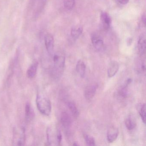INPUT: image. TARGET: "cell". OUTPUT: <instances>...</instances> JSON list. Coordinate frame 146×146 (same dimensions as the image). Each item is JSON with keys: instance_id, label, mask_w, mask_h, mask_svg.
<instances>
[{"instance_id": "5bb4252c", "label": "cell", "mask_w": 146, "mask_h": 146, "mask_svg": "<svg viewBox=\"0 0 146 146\" xmlns=\"http://www.w3.org/2000/svg\"><path fill=\"white\" fill-rule=\"evenodd\" d=\"M38 65L37 62H35L32 63L28 68L27 71V75L29 78L31 79L35 77L37 72Z\"/></svg>"}, {"instance_id": "6da1fadb", "label": "cell", "mask_w": 146, "mask_h": 146, "mask_svg": "<svg viewBox=\"0 0 146 146\" xmlns=\"http://www.w3.org/2000/svg\"><path fill=\"white\" fill-rule=\"evenodd\" d=\"M65 64V57L63 54L57 53L53 57L52 75L54 78L58 79L63 74Z\"/></svg>"}, {"instance_id": "52a82bcc", "label": "cell", "mask_w": 146, "mask_h": 146, "mask_svg": "<svg viewBox=\"0 0 146 146\" xmlns=\"http://www.w3.org/2000/svg\"><path fill=\"white\" fill-rule=\"evenodd\" d=\"M91 41L94 47L98 50L102 51L104 48V41L102 38L97 35H93L91 37Z\"/></svg>"}, {"instance_id": "ffe728a7", "label": "cell", "mask_w": 146, "mask_h": 146, "mask_svg": "<svg viewBox=\"0 0 146 146\" xmlns=\"http://www.w3.org/2000/svg\"><path fill=\"white\" fill-rule=\"evenodd\" d=\"M146 104L144 103L142 105L140 108V111H139V113H140V116H141V118L144 124L146 123Z\"/></svg>"}, {"instance_id": "44dd1931", "label": "cell", "mask_w": 146, "mask_h": 146, "mask_svg": "<svg viewBox=\"0 0 146 146\" xmlns=\"http://www.w3.org/2000/svg\"><path fill=\"white\" fill-rule=\"evenodd\" d=\"M75 2L76 0H64V6L66 10L70 11L73 9Z\"/></svg>"}, {"instance_id": "8992f818", "label": "cell", "mask_w": 146, "mask_h": 146, "mask_svg": "<svg viewBox=\"0 0 146 146\" xmlns=\"http://www.w3.org/2000/svg\"><path fill=\"white\" fill-rule=\"evenodd\" d=\"M98 86L97 84H92L88 85L84 90V94L87 100H91L95 95Z\"/></svg>"}, {"instance_id": "8fae6325", "label": "cell", "mask_w": 146, "mask_h": 146, "mask_svg": "<svg viewBox=\"0 0 146 146\" xmlns=\"http://www.w3.org/2000/svg\"><path fill=\"white\" fill-rule=\"evenodd\" d=\"M119 134V130L116 127H111L108 130L107 140L109 143H113L116 141Z\"/></svg>"}, {"instance_id": "ba28073f", "label": "cell", "mask_w": 146, "mask_h": 146, "mask_svg": "<svg viewBox=\"0 0 146 146\" xmlns=\"http://www.w3.org/2000/svg\"><path fill=\"white\" fill-rule=\"evenodd\" d=\"M60 121L63 127L66 129H69L72 123L71 117L66 112H63L61 114Z\"/></svg>"}, {"instance_id": "d6986e66", "label": "cell", "mask_w": 146, "mask_h": 146, "mask_svg": "<svg viewBox=\"0 0 146 146\" xmlns=\"http://www.w3.org/2000/svg\"><path fill=\"white\" fill-rule=\"evenodd\" d=\"M84 137L87 145L90 146L96 145L95 141L93 137L88 134H84Z\"/></svg>"}, {"instance_id": "2e32d148", "label": "cell", "mask_w": 146, "mask_h": 146, "mask_svg": "<svg viewBox=\"0 0 146 146\" xmlns=\"http://www.w3.org/2000/svg\"><path fill=\"white\" fill-rule=\"evenodd\" d=\"M67 106L72 114L75 118H77L79 115V112L76 104L73 102H69L67 103Z\"/></svg>"}, {"instance_id": "3957f363", "label": "cell", "mask_w": 146, "mask_h": 146, "mask_svg": "<svg viewBox=\"0 0 146 146\" xmlns=\"http://www.w3.org/2000/svg\"><path fill=\"white\" fill-rule=\"evenodd\" d=\"M26 140L25 129L23 126L14 128L13 135L12 143L14 146H24Z\"/></svg>"}, {"instance_id": "7a4b0ae2", "label": "cell", "mask_w": 146, "mask_h": 146, "mask_svg": "<svg viewBox=\"0 0 146 146\" xmlns=\"http://www.w3.org/2000/svg\"><path fill=\"white\" fill-rule=\"evenodd\" d=\"M36 101L39 111L45 116H49L52 111V104L49 99L39 93L36 96Z\"/></svg>"}, {"instance_id": "7c38bea8", "label": "cell", "mask_w": 146, "mask_h": 146, "mask_svg": "<svg viewBox=\"0 0 146 146\" xmlns=\"http://www.w3.org/2000/svg\"><path fill=\"white\" fill-rule=\"evenodd\" d=\"M146 38L144 36L139 37L137 42V47L140 55L143 56L146 53Z\"/></svg>"}, {"instance_id": "7402d4cb", "label": "cell", "mask_w": 146, "mask_h": 146, "mask_svg": "<svg viewBox=\"0 0 146 146\" xmlns=\"http://www.w3.org/2000/svg\"><path fill=\"white\" fill-rule=\"evenodd\" d=\"M118 2L121 5H125L128 4L129 0H117Z\"/></svg>"}, {"instance_id": "ac0fdd59", "label": "cell", "mask_w": 146, "mask_h": 146, "mask_svg": "<svg viewBox=\"0 0 146 146\" xmlns=\"http://www.w3.org/2000/svg\"><path fill=\"white\" fill-rule=\"evenodd\" d=\"M25 117L28 120L31 119L34 116V111L29 102H27L25 106Z\"/></svg>"}, {"instance_id": "277c9868", "label": "cell", "mask_w": 146, "mask_h": 146, "mask_svg": "<svg viewBox=\"0 0 146 146\" xmlns=\"http://www.w3.org/2000/svg\"><path fill=\"white\" fill-rule=\"evenodd\" d=\"M58 130H54L51 127L47 129V143L49 145H58Z\"/></svg>"}, {"instance_id": "30bf717a", "label": "cell", "mask_w": 146, "mask_h": 146, "mask_svg": "<svg viewBox=\"0 0 146 146\" xmlns=\"http://www.w3.org/2000/svg\"><path fill=\"white\" fill-rule=\"evenodd\" d=\"M100 19L104 29H109L111 23V19L109 14L106 12H102L100 14Z\"/></svg>"}, {"instance_id": "4fadbf2b", "label": "cell", "mask_w": 146, "mask_h": 146, "mask_svg": "<svg viewBox=\"0 0 146 146\" xmlns=\"http://www.w3.org/2000/svg\"><path fill=\"white\" fill-rule=\"evenodd\" d=\"M77 72L80 77L83 78L86 73V66L85 63L82 60H79L77 63L76 66Z\"/></svg>"}, {"instance_id": "e0dca14e", "label": "cell", "mask_w": 146, "mask_h": 146, "mask_svg": "<svg viewBox=\"0 0 146 146\" xmlns=\"http://www.w3.org/2000/svg\"><path fill=\"white\" fill-rule=\"evenodd\" d=\"M125 125L129 130H132L136 126V122L135 118L131 116H129L125 119Z\"/></svg>"}, {"instance_id": "9c48e42d", "label": "cell", "mask_w": 146, "mask_h": 146, "mask_svg": "<svg viewBox=\"0 0 146 146\" xmlns=\"http://www.w3.org/2000/svg\"><path fill=\"white\" fill-rule=\"evenodd\" d=\"M119 69V64L116 61H112L110 63L108 69V77L112 78L114 76Z\"/></svg>"}, {"instance_id": "5b68a950", "label": "cell", "mask_w": 146, "mask_h": 146, "mask_svg": "<svg viewBox=\"0 0 146 146\" xmlns=\"http://www.w3.org/2000/svg\"><path fill=\"white\" fill-rule=\"evenodd\" d=\"M45 44L48 53L52 55L54 48V39L51 34H47L45 37Z\"/></svg>"}, {"instance_id": "9a60e30c", "label": "cell", "mask_w": 146, "mask_h": 146, "mask_svg": "<svg viewBox=\"0 0 146 146\" xmlns=\"http://www.w3.org/2000/svg\"><path fill=\"white\" fill-rule=\"evenodd\" d=\"M83 31V29L82 26H74L71 30V35L73 40H76L82 34Z\"/></svg>"}, {"instance_id": "603a6c76", "label": "cell", "mask_w": 146, "mask_h": 146, "mask_svg": "<svg viewBox=\"0 0 146 146\" xmlns=\"http://www.w3.org/2000/svg\"><path fill=\"white\" fill-rule=\"evenodd\" d=\"M142 21L143 23L144 24V25H145V24H146V16H145V14H144L142 16Z\"/></svg>"}]
</instances>
